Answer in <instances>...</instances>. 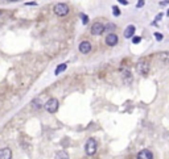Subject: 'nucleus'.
Here are the masks:
<instances>
[{
    "mask_svg": "<svg viewBox=\"0 0 169 159\" xmlns=\"http://www.w3.org/2000/svg\"><path fill=\"white\" fill-rule=\"evenodd\" d=\"M135 30H136V28H135L134 25H128L124 30V37L126 38H132L135 34Z\"/></svg>",
    "mask_w": 169,
    "mask_h": 159,
    "instance_id": "10",
    "label": "nucleus"
},
{
    "mask_svg": "<svg viewBox=\"0 0 169 159\" xmlns=\"http://www.w3.org/2000/svg\"><path fill=\"white\" fill-rule=\"evenodd\" d=\"M105 32V25L102 22H95V24L91 25V34L94 36H99Z\"/></svg>",
    "mask_w": 169,
    "mask_h": 159,
    "instance_id": "5",
    "label": "nucleus"
},
{
    "mask_svg": "<svg viewBox=\"0 0 169 159\" xmlns=\"http://www.w3.org/2000/svg\"><path fill=\"white\" fill-rule=\"evenodd\" d=\"M25 4H27V5H36L37 3H36V1H27Z\"/></svg>",
    "mask_w": 169,
    "mask_h": 159,
    "instance_id": "21",
    "label": "nucleus"
},
{
    "mask_svg": "<svg viewBox=\"0 0 169 159\" xmlns=\"http://www.w3.org/2000/svg\"><path fill=\"white\" fill-rule=\"evenodd\" d=\"M53 11H54V13L57 16L64 17V16H66L67 13H69V5H67L66 3H57V4L54 5V8H53Z\"/></svg>",
    "mask_w": 169,
    "mask_h": 159,
    "instance_id": "1",
    "label": "nucleus"
},
{
    "mask_svg": "<svg viewBox=\"0 0 169 159\" xmlns=\"http://www.w3.org/2000/svg\"><path fill=\"white\" fill-rule=\"evenodd\" d=\"M112 11H114V15L115 16H119L120 15V11H119V8H118L116 5H114V7H112Z\"/></svg>",
    "mask_w": 169,
    "mask_h": 159,
    "instance_id": "17",
    "label": "nucleus"
},
{
    "mask_svg": "<svg viewBox=\"0 0 169 159\" xmlns=\"http://www.w3.org/2000/svg\"><path fill=\"white\" fill-rule=\"evenodd\" d=\"M115 29H116V25H115V24H107V26H105V30H107V32H108V34L114 33Z\"/></svg>",
    "mask_w": 169,
    "mask_h": 159,
    "instance_id": "15",
    "label": "nucleus"
},
{
    "mask_svg": "<svg viewBox=\"0 0 169 159\" xmlns=\"http://www.w3.org/2000/svg\"><path fill=\"white\" fill-rule=\"evenodd\" d=\"M144 4H145V1H143V0H140V1L137 3V5H136V7H137V8H142Z\"/></svg>",
    "mask_w": 169,
    "mask_h": 159,
    "instance_id": "20",
    "label": "nucleus"
},
{
    "mask_svg": "<svg viewBox=\"0 0 169 159\" xmlns=\"http://www.w3.org/2000/svg\"><path fill=\"white\" fill-rule=\"evenodd\" d=\"M137 159H153V155H152V153L149 151L148 149H144V150H142V151H139Z\"/></svg>",
    "mask_w": 169,
    "mask_h": 159,
    "instance_id": "9",
    "label": "nucleus"
},
{
    "mask_svg": "<svg viewBox=\"0 0 169 159\" xmlns=\"http://www.w3.org/2000/svg\"><path fill=\"white\" fill-rule=\"evenodd\" d=\"M106 45L107 46H115L118 44V36L115 33H111V34H107L106 36Z\"/></svg>",
    "mask_w": 169,
    "mask_h": 159,
    "instance_id": "6",
    "label": "nucleus"
},
{
    "mask_svg": "<svg viewBox=\"0 0 169 159\" xmlns=\"http://www.w3.org/2000/svg\"><path fill=\"white\" fill-rule=\"evenodd\" d=\"M136 71L140 74V75H147L149 71V63L145 59H140L136 64Z\"/></svg>",
    "mask_w": 169,
    "mask_h": 159,
    "instance_id": "3",
    "label": "nucleus"
},
{
    "mask_svg": "<svg viewBox=\"0 0 169 159\" xmlns=\"http://www.w3.org/2000/svg\"><path fill=\"white\" fill-rule=\"evenodd\" d=\"M45 109H46L49 113H56L58 109V100L54 97L49 99V100L46 101V104H45Z\"/></svg>",
    "mask_w": 169,
    "mask_h": 159,
    "instance_id": "4",
    "label": "nucleus"
},
{
    "mask_svg": "<svg viewBox=\"0 0 169 159\" xmlns=\"http://www.w3.org/2000/svg\"><path fill=\"white\" fill-rule=\"evenodd\" d=\"M66 69H67V64H66V63H62V64H60V66H58L57 69H56L54 74H56V75H60V74L64 72V71L66 70Z\"/></svg>",
    "mask_w": 169,
    "mask_h": 159,
    "instance_id": "13",
    "label": "nucleus"
},
{
    "mask_svg": "<svg viewBox=\"0 0 169 159\" xmlns=\"http://www.w3.org/2000/svg\"><path fill=\"white\" fill-rule=\"evenodd\" d=\"M119 3H120V4H123V5L128 4V1H127V0H119Z\"/></svg>",
    "mask_w": 169,
    "mask_h": 159,
    "instance_id": "22",
    "label": "nucleus"
},
{
    "mask_svg": "<svg viewBox=\"0 0 169 159\" xmlns=\"http://www.w3.org/2000/svg\"><path fill=\"white\" fill-rule=\"evenodd\" d=\"M122 74H123V78L126 79V82L127 83H129L131 82V72H129V70H127V69H122Z\"/></svg>",
    "mask_w": 169,
    "mask_h": 159,
    "instance_id": "11",
    "label": "nucleus"
},
{
    "mask_svg": "<svg viewBox=\"0 0 169 159\" xmlns=\"http://www.w3.org/2000/svg\"><path fill=\"white\" fill-rule=\"evenodd\" d=\"M159 58L161 59L162 62H165V63H168V62H169V52L160 53V54H159Z\"/></svg>",
    "mask_w": 169,
    "mask_h": 159,
    "instance_id": "14",
    "label": "nucleus"
},
{
    "mask_svg": "<svg viewBox=\"0 0 169 159\" xmlns=\"http://www.w3.org/2000/svg\"><path fill=\"white\" fill-rule=\"evenodd\" d=\"M81 19H82V22H83V25H86L87 22H89V17H87L84 13H81Z\"/></svg>",
    "mask_w": 169,
    "mask_h": 159,
    "instance_id": "16",
    "label": "nucleus"
},
{
    "mask_svg": "<svg viewBox=\"0 0 169 159\" xmlns=\"http://www.w3.org/2000/svg\"><path fill=\"white\" fill-rule=\"evenodd\" d=\"M0 159H12V151L9 147L0 149Z\"/></svg>",
    "mask_w": 169,
    "mask_h": 159,
    "instance_id": "8",
    "label": "nucleus"
},
{
    "mask_svg": "<svg viewBox=\"0 0 169 159\" xmlns=\"http://www.w3.org/2000/svg\"><path fill=\"white\" fill-rule=\"evenodd\" d=\"M155 37H156L157 41H161V39H162V34H161V33H155Z\"/></svg>",
    "mask_w": 169,
    "mask_h": 159,
    "instance_id": "18",
    "label": "nucleus"
},
{
    "mask_svg": "<svg viewBox=\"0 0 169 159\" xmlns=\"http://www.w3.org/2000/svg\"><path fill=\"white\" fill-rule=\"evenodd\" d=\"M79 52L82 54H87L91 52V44L89 41H82L79 44Z\"/></svg>",
    "mask_w": 169,
    "mask_h": 159,
    "instance_id": "7",
    "label": "nucleus"
},
{
    "mask_svg": "<svg viewBox=\"0 0 169 159\" xmlns=\"http://www.w3.org/2000/svg\"><path fill=\"white\" fill-rule=\"evenodd\" d=\"M54 159H69V154L66 151H58Z\"/></svg>",
    "mask_w": 169,
    "mask_h": 159,
    "instance_id": "12",
    "label": "nucleus"
},
{
    "mask_svg": "<svg viewBox=\"0 0 169 159\" xmlns=\"http://www.w3.org/2000/svg\"><path fill=\"white\" fill-rule=\"evenodd\" d=\"M97 147H98L97 141L90 138V140H87L86 145H84V151H86L87 155H94L97 153Z\"/></svg>",
    "mask_w": 169,
    "mask_h": 159,
    "instance_id": "2",
    "label": "nucleus"
},
{
    "mask_svg": "<svg viewBox=\"0 0 169 159\" xmlns=\"http://www.w3.org/2000/svg\"><path fill=\"white\" fill-rule=\"evenodd\" d=\"M1 13H3V12H1V11H0V16H1Z\"/></svg>",
    "mask_w": 169,
    "mask_h": 159,
    "instance_id": "24",
    "label": "nucleus"
},
{
    "mask_svg": "<svg viewBox=\"0 0 169 159\" xmlns=\"http://www.w3.org/2000/svg\"><path fill=\"white\" fill-rule=\"evenodd\" d=\"M132 42H134V44H139V42H140V37H134V38H132Z\"/></svg>",
    "mask_w": 169,
    "mask_h": 159,
    "instance_id": "19",
    "label": "nucleus"
},
{
    "mask_svg": "<svg viewBox=\"0 0 169 159\" xmlns=\"http://www.w3.org/2000/svg\"><path fill=\"white\" fill-rule=\"evenodd\" d=\"M165 4H169V1H160V5H165Z\"/></svg>",
    "mask_w": 169,
    "mask_h": 159,
    "instance_id": "23",
    "label": "nucleus"
}]
</instances>
